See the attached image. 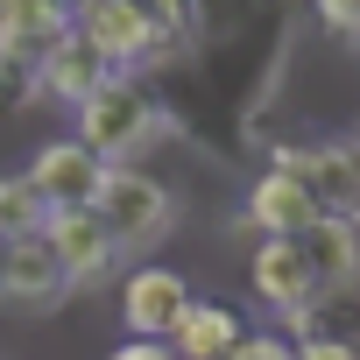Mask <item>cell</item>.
<instances>
[{
	"mask_svg": "<svg viewBox=\"0 0 360 360\" xmlns=\"http://www.w3.org/2000/svg\"><path fill=\"white\" fill-rule=\"evenodd\" d=\"M283 57H290V15H205L198 43L176 64L148 71L141 85L162 127L198 141L205 155H248V141L276 106Z\"/></svg>",
	"mask_w": 360,
	"mask_h": 360,
	"instance_id": "obj_1",
	"label": "cell"
},
{
	"mask_svg": "<svg viewBox=\"0 0 360 360\" xmlns=\"http://www.w3.org/2000/svg\"><path fill=\"white\" fill-rule=\"evenodd\" d=\"M155 134H162V113H155V99H148L141 78H106V85L78 106V141H85L106 169H127V155H141Z\"/></svg>",
	"mask_w": 360,
	"mask_h": 360,
	"instance_id": "obj_2",
	"label": "cell"
},
{
	"mask_svg": "<svg viewBox=\"0 0 360 360\" xmlns=\"http://www.w3.org/2000/svg\"><path fill=\"white\" fill-rule=\"evenodd\" d=\"M92 212H99V226L113 233L120 255H127V248H155V240L176 226V198L155 184L148 169H106Z\"/></svg>",
	"mask_w": 360,
	"mask_h": 360,
	"instance_id": "obj_3",
	"label": "cell"
},
{
	"mask_svg": "<svg viewBox=\"0 0 360 360\" xmlns=\"http://www.w3.org/2000/svg\"><path fill=\"white\" fill-rule=\"evenodd\" d=\"M184 311H191V283L176 276V269H162V262L127 269V283H120V325H127L134 339L162 346V339L176 332V318H184Z\"/></svg>",
	"mask_w": 360,
	"mask_h": 360,
	"instance_id": "obj_4",
	"label": "cell"
},
{
	"mask_svg": "<svg viewBox=\"0 0 360 360\" xmlns=\"http://www.w3.org/2000/svg\"><path fill=\"white\" fill-rule=\"evenodd\" d=\"M22 176L36 184V198H43L50 212H92V198H99V184H106V162L71 134V141L36 148V162H29Z\"/></svg>",
	"mask_w": 360,
	"mask_h": 360,
	"instance_id": "obj_5",
	"label": "cell"
},
{
	"mask_svg": "<svg viewBox=\"0 0 360 360\" xmlns=\"http://www.w3.org/2000/svg\"><path fill=\"white\" fill-rule=\"evenodd\" d=\"M71 36L92 43L120 78H134L148 64V8H134V0H85L71 15Z\"/></svg>",
	"mask_w": 360,
	"mask_h": 360,
	"instance_id": "obj_6",
	"label": "cell"
},
{
	"mask_svg": "<svg viewBox=\"0 0 360 360\" xmlns=\"http://www.w3.org/2000/svg\"><path fill=\"white\" fill-rule=\"evenodd\" d=\"M240 219L262 233V240H304L325 212H318V198L297 184L290 169H255V184H248V205H240Z\"/></svg>",
	"mask_w": 360,
	"mask_h": 360,
	"instance_id": "obj_7",
	"label": "cell"
},
{
	"mask_svg": "<svg viewBox=\"0 0 360 360\" xmlns=\"http://www.w3.org/2000/svg\"><path fill=\"white\" fill-rule=\"evenodd\" d=\"M248 290L290 325V318L318 297V276H311V262H304L297 240H255V255H248Z\"/></svg>",
	"mask_w": 360,
	"mask_h": 360,
	"instance_id": "obj_8",
	"label": "cell"
},
{
	"mask_svg": "<svg viewBox=\"0 0 360 360\" xmlns=\"http://www.w3.org/2000/svg\"><path fill=\"white\" fill-rule=\"evenodd\" d=\"M57 297H71V276H64V262L50 255L43 233L0 248V304H29V311H43V304H57Z\"/></svg>",
	"mask_w": 360,
	"mask_h": 360,
	"instance_id": "obj_9",
	"label": "cell"
},
{
	"mask_svg": "<svg viewBox=\"0 0 360 360\" xmlns=\"http://www.w3.org/2000/svg\"><path fill=\"white\" fill-rule=\"evenodd\" d=\"M64 36H71V15L50 8V0H8V8H0V57L22 64V71H36V78H43V57Z\"/></svg>",
	"mask_w": 360,
	"mask_h": 360,
	"instance_id": "obj_10",
	"label": "cell"
},
{
	"mask_svg": "<svg viewBox=\"0 0 360 360\" xmlns=\"http://www.w3.org/2000/svg\"><path fill=\"white\" fill-rule=\"evenodd\" d=\"M43 240H50V255L64 262L71 290H78V283H92V276H106V269L120 262V248H113V233L99 226V212H50Z\"/></svg>",
	"mask_w": 360,
	"mask_h": 360,
	"instance_id": "obj_11",
	"label": "cell"
},
{
	"mask_svg": "<svg viewBox=\"0 0 360 360\" xmlns=\"http://www.w3.org/2000/svg\"><path fill=\"white\" fill-rule=\"evenodd\" d=\"M248 339V325H240V311L233 304H205V297H191V311L176 318V332L162 339L176 360H233V346Z\"/></svg>",
	"mask_w": 360,
	"mask_h": 360,
	"instance_id": "obj_12",
	"label": "cell"
},
{
	"mask_svg": "<svg viewBox=\"0 0 360 360\" xmlns=\"http://www.w3.org/2000/svg\"><path fill=\"white\" fill-rule=\"evenodd\" d=\"M106 78H120L92 43H78V36H64L50 57H43V78H36V99H64V106H85Z\"/></svg>",
	"mask_w": 360,
	"mask_h": 360,
	"instance_id": "obj_13",
	"label": "cell"
},
{
	"mask_svg": "<svg viewBox=\"0 0 360 360\" xmlns=\"http://www.w3.org/2000/svg\"><path fill=\"white\" fill-rule=\"evenodd\" d=\"M290 346H353V353H360V283L318 290V297L290 318Z\"/></svg>",
	"mask_w": 360,
	"mask_h": 360,
	"instance_id": "obj_14",
	"label": "cell"
},
{
	"mask_svg": "<svg viewBox=\"0 0 360 360\" xmlns=\"http://www.w3.org/2000/svg\"><path fill=\"white\" fill-rule=\"evenodd\" d=\"M297 248H304L318 290H346V283H360V219H332V212H325Z\"/></svg>",
	"mask_w": 360,
	"mask_h": 360,
	"instance_id": "obj_15",
	"label": "cell"
},
{
	"mask_svg": "<svg viewBox=\"0 0 360 360\" xmlns=\"http://www.w3.org/2000/svg\"><path fill=\"white\" fill-rule=\"evenodd\" d=\"M50 226V205L36 198L29 176H0V240H36Z\"/></svg>",
	"mask_w": 360,
	"mask_h": 360,
	"instance_id": "obj_16",
	"label": "cell"
},
{
	"mask_svg": "<svg viewBox=\"0 0 360 360\" xmlns=\"http://www.w3.org/2000/svg\"><path fill=\"white\" fill-rule=\"evenodd\" d=\"M233 360H297V346L276 339V332H248V339L233 346Z\"/></svg>",
	"mask_w": 360,
	"mask_h": 360,
	"instance_id": "obj_17",
	"label": "cell"
},
{
	"mask_svg": "<svg viewBox=\"0 0 360 360\" xmlns=\"http://www.w3.org/2000/svg\"><path fill=\"white\" fill-rule=\"evenodd\" d=\"M106 360H176L169 346H148V339H127V346H113Z\"/></svg>",
	"mask_w": 360,
	"mask_h": 360,
	"instance_id": "obj_18",
	"label": "cell"
},
{
	"mask_svg": "<svg viewBox=\"0 0 360 360\" xmlns=\"http://www.w3.org/2000/svg\"><path fill=\"white\" fill-rule=\"evenodd\" d=\"M297 360H360L353 346H297Z\"/></svg>",
	"mask_w": 360,
	"mask_h": 360,
	"instance_id": "obj_19",
	"label": "cell"
},
{
	"mask_svg": "<svg viewBox=\"0 0 360 360\" xmlns=\"http://www.w3.org/2000/svg\"><path fill=\"white\" fill-rule=\"evenodd\" d=\"M0 248H8V240H0Z\"/></svg>",
	"mask_w": 360,
	"mask_h": 360,
	"instance_id": "obj_20",
	"label": "cell"
}]
</instances>
